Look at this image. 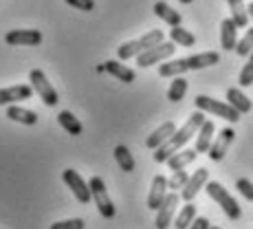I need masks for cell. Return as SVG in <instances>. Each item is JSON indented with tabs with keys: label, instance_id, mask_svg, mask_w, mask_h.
<instances>
[{
	"label": "cell",
	"instance_id": "1",
	"mask_svg": "<svg viewBox=\"0 0 253 229\" xmlns=\"http://www.w3.org/2000/svg\"><path fill=\"white\" fill-rule=\"evenodd\" d=\"M203 121H205V113H203V110H196L194 115H189V119L185 121V126L176 128V133L165 141L161 148L154 150V161H157V163H165L174 152H178L181 148H185L187 141L198 133V128L203 126Z\"/></svg>",
	"mask_w": 253,
	"mask_h": 229
},
{
	"label": "cell",
	"instance_id": "2",
	"mask_svg": "<svg viewBox=\"0 0 253 229\" xmlns=\"http://www.w3.org/2000/svg\"><path fill=\"white\" fill-rule=\"evenodd\" d=\"M163 40H165L163 31L152 29V31H148L145 36H141L139 40H130V42H126V45H121L119 51H117V57H119L121 62H124V60H134L139 53H143V51H148V48L161 45Z\"/></svg>",
	"mask_w": 253,
	"mask_h": 229
},
{
	"label": "cell",
	"instance_id": "3",
	"mask_svg": "<svg viewBox=\"0 0 253 229\" xmlns=\"http://www.w3.org/2000/svg\"><path fill=\"white\" fill-rule=\"evenodd\" d=\"M205 189H207L209 196H211L213 201L222 207V212L227 214V218H229V221H240V216H242L240 205H238V201L231 196L229 192H227L225 187H222L220 183H218V181H207Z\"/></svg>",
	"mask_w": 253,
	"mask_h": 229
},
{
	"label": "cell",
	"instance_id": "4",
	"mask_svg": "<svg viewBox=\"0 0 253 229\" xmlns=\"http://www.w3.org/2000/svg\"><path fill=\"white\" fill-rule=\"evenodd\" d=\"M196 108L203 110V113H211L216 117H222V119L229 121V124L240 121V113H238V110H233L227 101L211 99V97H207V95H198L196 97Z\"/></svg>",
	"mask_w": 253,
	"mask_h": 229
},
{
	"label": "cell",
	"instance_id": "5",
	"mask_svg": "<svg viewBox=\"0 0 253 229\" xmlns=\"http://www.w3.org/2000/svg\"><path fill=\"white\" fill-rule=\"evenodd\" d=\"M88 187H90V196H92V203L97 205V209H99V214L104 218H115V214H117V209L113 205V201H110V196H108V189H106V185H104V179L101 177H92L90 181H88Z\"/></svg>",
	"mask_w": 253,
	"mask_h": 229
},
{
	"label": "cell",
	"instance_id": "6",
	"mask_svg": "<svg viewBox=\"0 0 253 229\" xmlns=\"http://www.w3.org/2000/svg\"><path fill=\"white\" fill-rule=\"evenodd\" d=\"M174 51H176L174 42H172V40H169V42L163 40L161 45H157V46L148 48V51L139 53L134 60H137V66H139V69H150L152 64H161V62L169 60V57L174 55Z\"/></svg>",
	"mask_w": 253,
	"mask_h": 229
},
{
	"label": "cell",
	"instance_id": "7",
	"mask_svg": "<svg viewBox=\"0 0 253 229\" xmlns=\"http://www.w3.org/2000/svg\"><path fill=\"white\" fill-rule=\"evenodd\" d=\"M29 82H31V89L40 95V99L44 101L46 106H57V101H60V97H57V91L51 86V82L46 80L44 71L40 69H33L29 73Z\"/></svg>",
	"mask_w": 253,
	"mask_h": 229
},
{
	"label": "cell",
	"instance_id": "8",
	"mask_svg": "<svg viewBox=\"0 0 253 229\" xmlns=\"http://www.w3.org/2000/svg\"><path fill=\"white\" fill-rule=\"evenodd\" d=\"M181 201V194L176 192H168L163 198V203L157 207V218H154V225L157 229H168L169 223L174 221V214H176V205Z\"/></svg>",
	"mask_w": 253,
	"mask_h": 229
},
{
	"label": "cell",
	"instance_id": "9",
	"mask_svg": "<svg viewBox=\"0 0 253 229\" xmlns=\"http://www.w3.org/2000/svg\"><path fill=\"white\" fill-rule=\"evenodd\" d=\"M62 179H64V183L71 187V192L75 194V198L82 203V205H88V203L92 201L88 183H86L84 179H82L80 174L75 172V170H64V174H62Z\"/></svg>",
	"mask_w": 253,
	"mask_h": 229
},
{
	"label": "cell",
	"instance_id": "10",
	"mask_svg": "<svg viewBox=\"0 0 253 229\" xmlns=\"http://www.w3.org/2000/svg\"><path fill=\"white\" fill-rule=\"evenodd\" d=\"M4 42L11 46H38L42 42V33L36 29H13L4 36Z\"/></svg>",
	"mask_w": 253,
	"mask_h": 229
},
{
	"label": "cell",
	"instance_id": "11",
	"mask_svg": "<svg viewBox=\"0 0 253 229\" xmlns=\"http://www.w3.org/2000/svg\"><path fill=\"white\" fill-rule=\"evenodd\" d=\"M233 137H236V130L233 128H222V133L211 141V148L207 150L209 159L211 161H222L225 159L227 150H229V145L233 143Z\"/></svg>",
	"mask_w": 253,
	"mask_h": 229
},
{
	"label": "cell",
	"instance_id": "12",
	"mask_svg": "<svg viewBox=\"0 0 253 229\" xmlns=\"http://www.w3.org/2000/svg\"><path fill=\"white\" fill-rule=\"evenodd\" d=\"M209 181V170L205 168H198L196 172L192 174V177L187 179V183H185V187L181 189V198L185 203H189L194 196H196L198 192H201L203 187H205V183Z\"/></svg>",
	"mask_w": 253,
	"mask_h": 229
},
{
	"label": "cell",
	"instance_id": "13",
	"mask_svg": "<svg viewBox=\"0 0 253 229\" xmlns=\"http://www.w3.org/2000/svg\"><path fill=\"white\" fill-rule=\"evenodd\" d=\"M33 89L29 84H18L11 89H0V106L4 104H13V101H22V99H31Z\"/></svg>",
	"mask_w": 253,
	"mask_h": 229
},
{
	"label": "cell",
	"instance_id": "14",
	"mask_svg": "<svg viewBox=\"0 0 253 229\" xmlns=\"http://www.w3.org/2000/svg\"><path fill=\"white\" fill-rule=\"evenodd\" d=\"M165 194H168V179L163 174H157L152 181V187H150V194H148V207L157 212V207L163 203Z\"/></svg>",
	"mask_w": 253,
	"mask_h": 229
},
{
	"label": "cell",
	"instance_id": "15",
	"mask_svg": "<svg viewBox=\"0 0 253 229\" xmlns=\"http://www.w3.org/2000/svg\"><path fill=\"white\" fill-rule=\"evenodd\" d=\"M174 133H176V124H174V121H165V124H161L152 135H150L148 141H145V145H148L150 150L161 148V145H163L169 137H172Z\"/></svg>",
	"mask_w": 253,
	"mask_h": 229
},
{
	"label": "cell",
	"instance_id": "16",
	"mask_svg": "<svg viewBox=\"0 0 253 229\" xmlns=\"http://www.w3.org/2000/svg\"><path fill=\"white\" fill-rule=\"evenodd\" d=\"M213 133H216V126H213V121L205 119L203 121V126L198 128L196 133V152L198 154H205L209 148H211V141H213Z\"/></svg>",
	"mask_w": 253,
	"mask_h": 229
},
{
	"label": "cell",
	"instance_id": "17",
	"mask_svg": "<svg viewBox=\"0 0 253 229\" xmlns=\"http://www.w3.org/2000/svg\"><path fill=\"white\" fill-rule=\"evenodd\" d=\"M220 45L222 51H233L238 45V27L233 24L231 18H225L220 24Z\"/></svg>",
	"mask_w": 253,
	"mask_h": 229
},
{
	"label": "cell",
	"instance_id": "18",
	"mask_svg": "<svg viewBox=\"0 0 253 229\" xmlns=\"http://www.w3.org/2000/svg\"><path fill=\"white\" fill-rule=\"evenodd\" d=\"M196 157H198L196 150H192V148H181L178 152H174L172 157L165 161V163L169 165V170H174V172H176V170H185L189 163H194V161H196Z\"/></svg>",
	"mask_w": 253,
	"mask_h": 229
},
{
	"label": "cell",
	"instance_id": "19",
	"mask_svg": "<svg viewBox=\"0 0 253 229\" xmlns=\"http://www.w3.org/2000/svg\"><path fill=\"white\" fill-rule=\"evenodd\" d=\"M104 69H106V73H110L113 77H117L119 82H124V84H132V82L137 80V75H134L132 69L124 66L121 62H117V60H108L104 64Z\"/></svg>",
	"mask_w": 253,
	"mask_h": 229
},
{
	"label": "cell",
	"instance_id": "20",
	"mask_svg": "<svg viewBox=\"0 0 253 229\" xmlns=\"http://www.w3.org/2000/svg\"><path fill=\"white\" fill-rule=\"evenodd\" d=\"M227 104H229L233 110H238L240 115H247L253 108L251 99L240 89H229V91H227Z\"/></svg>",
	"mask_w": 253,
	"mask_h": 229
},
{
	"label": "cell",
	"instance_id": "21",
	"mask_svg": "<svg viewBox=\"0 0 253 229\" xmlns=\"http://www.w3.org/2000/svg\"><path fill=\"white\" fill-rule=\"evenodd\" d=\"M220 62V55L216 51H205V53H196V55L187 57V66L189 71H198V69H207Z\"/></svg>",
	"mask_w": 253,
	"mask_h": 229
},
{
	"label": "cell",
	"instance_id": "22",
	"mask_svg": "<svg viewBox=\"0 0 253 229\" xmlns=\"http://www.w3.org/2000/svg\"><path fill=\"white\" fill-rule=\"evenodd\" d=\"M189 66H187V57H181V60H165L159 64V75L161 77H178L183 73H187Z\"/></svg>",
	"mask_w": 253,
	"mask_h": 229
},
{
	"label": "cell",
	"instance_id": "23",
	"mask_svg": "<svg viewBox=\"0 0 253 229\" xmlns=\"http://www.w3.org/2000/svg\"><path fill=\"white\" fill-rule=\"evenodd\" d=\"M231 11V20L238 29H247L249 27V13H247V4L242 0H227Z\"/></svg>",
	"mask_w": 253,
	"mask_h": 229
},
{
	"label": "cell",
	"instance_id": "24",
	"mask_svg": "<svg viewBox=\"0 0 253 229\" xmlns=\"http://www.w3.org/2000/svg\"><path fill=\"white\" fill-rule=\"evenodd\" d=\"M154 13H157L159 18H161L163 22H168L169 27H178V24L183 22L181 13L176 11V9H172L168 2H163V0H159L157 4H154Z\"/></svg>",
	"mask_w": 253,
	"mask_h": 229
},
{
	"label": "cell",
	"instance_id": "25",
	"mask_svg": "<svg viewBox=\"0 0 253 229\" xmlns=\"http://www.w3.org/2000/svg\"><path fill=\"white\" fill-rule=\"evenodd\" d=\"M7 117L11 121H18V124H24V126H36L38 124V115L33 113V110L20 108V106H9Z\"/></svg>",
	"mask_w": 253,
	"mask_h": 229
},
{
	"label": "cell",
	"instance_id": "26",
	"mask_svg": "<svg viewBox=\"0 0 253 229\" xmlns=\"http://www.w3.org/2000/svg\"><path fill=\"white\" fill-rule=\"evenodd\" d=\"M57 124H60L69 135H73V137L82 135V121L73 113H69V110H62V113L57 115Z\"/></svg>",
	"mask_w": 253,
	"mask_h": 229
},
{
	"label": "cell",
	"instance_id": "27",
	"mask_svg": "<svg viewBox=\"0 0 253 229\" xmlns=\"http://www.w3.org/2000/svg\"><path fill=\"white\" fill-rule=\"evenodd\" d=\"M169 40H172L174 45H178V46H194V45H196V38H194V33H189L187 29L181 27V24L169 29Z\"/></svg>",
	"mask_w": 253,
	"mask_h": 229
},
{
	"label": "cell",
	"instance_id": "28",
	"mask_svg": "<svg viewBox=\"0 0 253 229\" xmlns=\"http://www.w3.org/2000/svg\"><path fill=\"white\" fill-rule=\"evenodd\" d=\"M115 159H117V165H119L124 172H134V157L126 145H117L115 148Z\"/></svg>",
	"mask_w": 253,
	"mask_h": 229
},
{
	"label": "cell",
	"instance_id": "29",
	"mask_svg": "<svg viewBox=\"0 0 253 229\" xmlns=\"http://www.w3.org/2000/svg\"><path fill=\"white\" fill-rule=\"evenodd\" d=\"M187 89H189L187 80L178 75L176 80H174L172 84H169V91H168V99H169V101H181L183 97H185V92H187Z\"/></svg>",
	"mask_w": 253,
	"mask_h": 229
},
{
	"label": "cell",
	"instance_id": "30",
	"mask_svg": "<svg viewBox=\"0 0 253 229\" xmlns=\"http://www.w3.org/2000/svg\"><path fill=\"white\" fill-rule=\"evenodd\" d=\"M196 218V205H185L181 209V214H178L176 218H174V227L176 229H187L189 225H192V221Z\"/></svg>",
	"mask_w": 253,
	"mask_h": 229
},
{
	"label": "cell",
	"instance_id": "31",
	"mask_svg": "<svg viewBox=\"0 0 253 229\" xmlns=\"http://www.w3.org/2000/svg\"><path fill=\"white\" fill-rule=\"evenodd\" d=\"M233 51H236L240 57H249V53L253 51V27L251 29L247 27V33L240 38V40H238V45H236Z\"/></svg>",
	"mask_w": 253,
	"mask_h": 229
},
{
	"label": "cell",
	"instance_id": "32",
	"mask_svg": "<svg viewBox=\"0 0 253 229\" xmlns=\"http://www.w3.org/2000/svg\"><path fill=\"white\" fill-rule=\"evenodd\" d=\"M187 179H189L187 170H176V172H174L172 177L168 179V189H169V192L183 189V187H185V183H187Z\"/></svg>",
	"mask_w": 253,
	"mask_h": 229
},
{
	"label": "cell",
	"instance_id": "33",
	"mask_svg": "<svg viewBox=\"0 0 253 229\" xmlns=\"http://www.w3.org/2000/svg\"><path fill=\"white\" fill-rule=\"evenodd\" d=\"M236 189L247 198V201H253V183L249 181V179H238Z\"/></svg>",
	"mask_w": 253,
	"mask_h": 229
},
{
	"label": "cell",
	"instance_id": "34",
	"mask_svg": "<svg viewBox=\"0 0 253 229\" xmlns=\"http://www.w3.org/2000/svg\"><path fill=\"white\" fill-rule=\"evenodd\" d=\"M86 223L82 218H71V221H60V223H53L51 229H84Z\"/></svg>",
	"mask_w": 253,
	"mask_h": 229
},
{
	"label": "cell",
	"instance_id": "35",
	"mask_svg": "<svg viewBox=\"0 0 253 229\" xmlns=\"http://www.w3.org/2000/svg\"><path fill=\"white\" fill-rule=\"evenodd\" d=\"M71 7L80 9V11H92L95 9V0H66Z\"/></svg>",
	"mask_w": 253,
	"mask_h": 229
},
{
	"label": "cell",
	"instance_id": "36",
	"mask_svg": "<svg viewBox=\"0 0 253 229\" xmlns=\"http://www.w3.org/2000/svg\"><path fill=\"white\" fill-rule=\"evenodd\" d=\"M209 227H211V225H209V221L205 216H201V218H194L192 225H189L187 229H209Z\"/></svg>",
	"mask_w": 253,
	"mask_h": 229
},
{
	"label": "cell",
	"instance_id": "37",
	"mask_svg": "<svg viewBox=\"0 0 253 229\" xmlns=\"http://www.w3.org/2000/svg\"><path fill=\"white\" fill-rule=\"evenodd\" d=\"M247 13H249V20H253V2L247 7Z\"/></svg>",
	"mask_w": 253,
	"mask_h": 229
},
{
	"label": "cell",
	"instance_id": "38",
	"mask_svg": "<svg viewBox=\"0 0 253 229\" xmlns=\"http://www.w3.org/2000/svg\"><path fill=\"white\" fill-rule=\"evenodd\" d=\"M181 2H183V4H189V2H192V0H181Z\"/></svg>",
	"mask_w": 253,
	"mask_h": 229
},
{
	"label": "cell",
	"instance_id": "39",
	"mask_svg": "<svg viewBox=\"0 0 253 229\" xmlns=\"http://www.w3.org/2000/svg\"><path fill=\"white\" fill-rule=\"evenodd\" d=\"M209 229H220V227H209Z\"/></svg>",
	"mask_w": 253,
	"mask_h": 229
}]
</instances>
